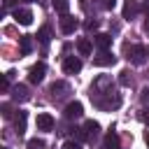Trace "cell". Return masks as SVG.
I'll use <instances>...</instances> for the list:
<instances>
[{
	"instance_id": "6da1fadb",
	"label": "cell",
	"mask_w": 149,
	"mask_h": 149,
	"mask_svg": "<svg viewBox=\"0 0 149 149\" xmlns=\"http://www.w3.org/2000/svg\"><path fill=\"white\" fill-rule=\"evenodd\" d=\"M128 58H130L135 65H142V63L147 61V49H144L142 44H133V47L128 49Z\"/></svg>"
},
{
	"instance_id": "7a4b0ae2",
	"label": "cell",
	"mask_w": 149,
	"mask_h": 149,
	"mask_svg": "<svg viewBox=\"0 0 149 149\" xmlns=\"http://www.w3.org/2000/svg\"><path fill=\"white\" fill-rule=\"evenodd\" d=\"M81 70V61L77 58V56H65V61H63V72L65 74H74V72H79Z\"/></svg>"
},
{
	"instance_id": "3957f363",
	"label": "cell",
	"mask_w": 149,
	"mask_h": 149,
	"mask_svg": "<svg viewBox=\"0 0 149 149\" xmlns=\"http://www.w3.org/2000/svg\"><path fill=\"white\" fill-rule=\"evenodd\" d=\"M44 72H47V65H44V63H35V65L30 68V74H28L30 84H40V81L44 79Z\"/></svg>"
},
{
	"instance_id": "277c9868",
	"label": "cell",
	"mask_w": 149,
	"mask_h": 149,
	"mask_svg": "<svg viewBox=\"0 0 149 149\" xmlns=\"http://www.w3.org/2000/svg\"><path fill=\"white\" fill-rule=\"evenodd\" d=\"M63 114H65V119H79V116L84 114V107H81V102H77V100H74V102H68Z\"/></svg>"
},
{
	"instance_id": "5b68a950",
	"label": "cell",
	"mask_w": 149,
	"mask_h": 149,
	"mask_svg": "<svg viewBox=\"0 0 149 149\" xmlns=\"http://www.w3.org/2000/svg\"><path fill=\"white\" fill-rule=\"evenodd\" d=\"M35 126H37V130H51L54 128V116L47 114V112H42V114H37Z\"/></svg>"
},
{
	"instance_id": "8992f818",
	"label": "cell",
	"mask_w": 149,
	"mask_h": 149,
	"mask_svg": "<svg viewBox=\"0 0 149 149\" xmlns=\"http://www.w3.org/2000/svg\"><path fill=\"white\" fill-rule=\"evenodd\" d=\"M77 26H79V21H77L74 16H70V14H65V16L61 19V30H63L65 35L74 33V30H77Z\"/></svg>"
},
{
	"instance_id": "52a82bcc",
	"label": "cell",
	"mask_w": 149,
	"mask_h": 149,
	"mask_svg": "<svg viewBox=\"0 0 149 149\" xmlns=\"http://www.w3.org/2000/svg\"><path fill=\"white\" fill-rule=\"evenodd\" d=\"M116 63V58L109 54V51H100L98 56H93V65H98V68H105V65H114Z\"/></svg>"
},
{
	"instance_id": "ba28073f",
	"label": "cell",
	"mask_w": 149,
	"mask_h": 149,
	"mask_svg": "<svg viewBox=\"0 0 149 149\" xmlns=\"http://www.w3.org/2000/svg\"><path fill=\"white\" fill-rule=\"evenodd\" d=\"M14 21L21 23V26H30L33 23V12L30 9H16L14 12Z\"/></svg>"
},
{
	"instance_id": "9c48e42d",
	"label": "cell",
	"mask_w": 149,
	"mask_h": 149,
	"mask_svg": "<svg viewBox=\"0 0 149 149\" xmlns=\"http://www.w3.org/2000/svg\"><path fill=\"white\" fill-rule=\"evenodd\" d=\"M93 40H95V47H98L100 51H107V49L112 47V35H107V33H98Z\"/></svg>"
},
{
	"instance_id": "30bf717a",
	"label": "cell",
	"mask_w": 149,
	"mask_h": 149,
	"mask_svg": "<svg viewBox=\"0 0 149 149\" xmlns=\"http://www.w3.org/2000/svg\"><path fill=\"white\" fill-rule=\"evenodd\" d=\"M84 133H86V137H88V140L98 137V135H100V123H98V121H93V119H88V121L84 123Z\"/></svg>"
},
{
	"instance_id": "8fae6325",
	"label": "cell",
	"mask_w": 149,
	"mask_h": 149,
	"mask_svg": "<svg viewBox=\"0 0 149 149\" xmlns=\"http://www.w3.org/2000/svg\"><path fill=\"white\" fill-rule=\"evenodd\" d=\"M12 98H14L16 102H26V100L30 98V93H28V88H26L23 84H16L14 91H12Z\"/></svg>"
},
{
	"instance_id": "7c38bea8",
	"label": "cell",
	"mask_w": 149,
	"mask_h": 149,
	"mask_svg": "<svg viewBox=\"0 0 149 149\" xmlns=\"http://www.w3.org/2000/svg\"><path fill=\"white\" fill-rule=\"evenodd\" d=\"M137 12H140V7H137V2H135V0H126V2H123V19H128V21H130Z\"/></svg>"
},
{
	"instance_id": "4fadbf2b",
	"label": "cell",
	"mask_w": 149,
	"mask_h": 149,
	"mask_svg": "<svg viewBox=\"0 0 149 149\" xmlns=\"http://www.w3.org/2000/svg\"><path fill=\"white\" fill-rule=\"evenodd\" d=\"M19 44H21V54L28 56L30 49H33V40H30V35H21V37H19Z\"/></svg>"
},
{
	"instance_id": "5bb4252c",
	"label": "cell",
	"mask_w": 149,
	"mask_h": 149,
	"mask_svg": "<svg viewBox=\"0 0 149 149\" xmlns=\"http://www.w3.org/2000/svg\"><path fill=\"white\" fill-rule=\"evenodd\" d=\"M14 126H16V133H19V135L26 133V112H19V114L14 116Z\"/></svg>"
},
{
	"instance_id": "9a60e30c",
	"label": "cell",
	"mask_w": 149,
	"mask_h": 149,
	"mask_svg": "<svg viewBox=\"0 0 149 149\" xmlns=\"http://www.w3.org/2000/svg\"><path fill=\"white\" fill-rule=\"evenodd\" d=\"M51 7L58 12V14H68V9H70V0H51Z\"/></svg>"
},
{
	"instance_id": "2e32d148",
	"label": "cell",
	"mask_w": 149,
	"mask_h": 149,
	"mask_svg": "<svg viewBox=\"0 0 149 149\" xmlns=\"http://www.w3.org/2000/svg\"><path fill=\"white\" fill-rule=\"evenodd\" d=\"M77 51H79L81 56H88V54H91V42H88L86 37H79V40H77Z\"/></svg>"
},
{
	"instance_id": "e0dca14e",
	"label": "cell",
	"mask_w": 149,
	"mask_h": 149,
	"mask_svg": "<svg viewBox=\"0 0 149 149\" xmlns=\"http://www.w3.org/2000/svg\"><path fill=\"white\" fill-rule=\"evenodd\" d=\"M105 149H119V135H116V133H107V137H105Z\"/></svg>"
},
{
	"instance_id": "ac0fdd59",
	"label": "cell",
	"mask_w": 149,
	"mask_h": 149,
	"mask_svg": "<svg viewBox=\"0 0 149 149\" xmlns=\"http://www.w3.org/2000/svg\"><path fill=\"white\" fill-rule=\"evenodd\" d=\"M49 91H51V95H54V98H56V95H63L61 91H68V84H63V81H56V84H51V88H49Z\"/></svg>"
},
{
	"instance_id": "d6986e66",
	"label": "cell",
	"mask_w": 149,
	"mask_h": 149,
	"mask_svg": "<svg viewBox=\"0 0 149 149\" xmlns=\"http://www.w3.org/2000/svg\"><path fill=\"white\" fill-rule=\"evenodd\" d=\"M37 37H40V42H42V44H49V28H47V26H42V28H40V33H37Z\"/></svg>"
},
{
	"instance_id": "ffe728a7",
	"label": "cell",
	"mask_w": 149,
	"mask_h": 149,
	"mask_svg": "<svg viewBox=\"0 0 149 149\" xmlns=\"http://www.w3.org/2000/svg\"><path fill=\"white\" fill-rule=\"evenodd\" d=\"M47 144H44V140H37V137H33V140H28V149H44Z\"/></svg>"
},
{
	"instance_id": "44dd1931",
	"label": "cell",
	"mask_w": 149,
	"mask_h": 149,
	"mask_svg": "<svg viewBox=\"0 0 149 149\" xmlns=\"http://www.w3.org/2000/svg\"><path fill=\"white\" fill-rule=\"evenodd\" d=\"M63 149H84L79 142H74V140H68L65 144H63Z\"/></svg>"
},
{
	"instance_id": "7402d4cb",
	"label": "cell",
	"mask_w": 149,
	"mask_h": 149,
	"mask_svg": "<svg viewBox=\"0 0 149 149\" xmlns=\"http://www.w3.org/2000/svg\"><path fill=\"white\" fill-rule=\"evenodd\" d=\"M0 109H2V116H5V119H9V116H12V107H9V102H2V107H0Z\"/></svg>"
},
{
	"instance_id": "603a6c76",
	"label": "cell",
	"mask_w": 149,
	"mask_h": 149,
	"mask_svg": "<svg viewBox=\"0 0 149 149\" xmlns=\"http://www.w3.org/2000/svg\"><path fill=\"white\" fill-rule=\"evenodd\" d=\"M9 88V79H7V74H2V79H0V91H7Z\"/></svg>"
},
{
	"instance_id": "cb8c5ba5",
	"label": "cell",
	"mask_w": 149,
	"mask_h": 149,
	"mask_svg": "<svg viewBox=\"0 0 149 149\" xmlns=\"http://www.w3.org/2000/svg\"><path fill=\"white\" fill-rule=\"evenodd\" d=\"M95 28H98V21H95V19L86 21V30H95Z\"/></svg>"
},
{
	"instance_id": "d4e9b609",
	"label": "cell",
	"mask_w": 149,
	"mask_h": 149,
	"mask_svg": "<svg viewBox=\"0 0 149 149\" xmlns=\"http://www.w3.org/2000/svg\"><path fill=\"white\" fill-rule=\"evenodd\" d=\"M114 5H116V0H102V7L105 9H114Z\"/></svg>"
},
{
	"instance_id": "484cf974",
	"label": "cell",
	"mask_w": 149,
	"mask_h": 149,
	"mask_svg": "<svg viewBox=\"0 0 149 149\" xmlns=\"http://www.w3.org/2000/svg\"><path fill=\"white\" fill-rule=\"evenodd\" d=\"M121 84H123V86H128V84H130V77H128V72H121Z\"/></svg>"
},
{
	"instance_id": "4316f807",
	"label": "cell",
	"mask_w": 149,
	"mask_h": 149,
	"mask_svg": "<svg viewBox=\"0 0 149 149\" xmlns=\"http://www.w3.org/2000/svg\"><path fill=\"white\" fill-rule=\"evenodd\" d=\"M140 119H142V121H144V123L149 126V109H142V114H140Z\"/></svg>"
},
{
	"instance_id": "83f0119b",
	"label": "cell",
	"mask_w": 149,
	"mask_h": 149,
	"mask_svg": "<svg viewBox=\"0 0 149 149\" xmlns=\"http://www.w3.org/2000/svg\"><path fill=\"white\" fill-rule=\"evenodd\" d=\"M142 100H144V102H149V88H144V91H142Z\"/></svg>"
},
{
	"instance_id": "f1b7e54d",
	"label": "cell",
	"mask_w": 149,
	"mask_h": 149,
	"mask_svg": "<svg viewBox=\"0 0 149 149\" xmlns=\"http://www.w3.org/2000/svg\"><path fill=\"white\" fill-rule=\"evenodd\" d=\"M2 2H5V7H12V5L16 2V0H2Z\"/></svg>"
},
{
	"instance_id": "f546056e",
	"label": "cell",
	"mask_w": 149,
	"mask_h": 149,
	"mask_svg": "<svg viewBox=\"0 0 149 149\" xmlns=\"http://www.w3.org/2000/svg\"><path fill=\"white\" fill-rule=\"evenodd\" d=\"M144 30H147V33H149V21H144Z\"/></svg>"
},
{
	"instance_id": "4dcf8cb0",
	"label": "cell",
	"mask_w": 149,
	"mask_h": 149,
	"mask_svg": "<svg viewBox=\"0 0 149 149\" xmlns=\"http://www.w3.org/2000/svg\"><path fill=\"white\" fill-rule=\"evenodd\" d=\"M144 9H147V12H149V0H144Z\"/></svg>"
},
{
	"instance_id": "1f68e13d",
	"label": "cell",
	"mask_w": 149,
	"mask_h": 149,
	"mask_svg": "<svg viewBox=\"0 0 149 149\" xmlns=\"http://www.w3.org/2000/svg\"><path fill=\"white\" fill-rule=\"evenodd\" d=\"M144 142H147V147H149V133H147V135H144Z\"/></svg>"
},
{
	"instance_id": "d6a6232c",
	"label": "cell",
	"mask_w": 149,
	"mask_h": 149,
	"mask_svg": "<svg viewBox=\"0 0 149 149\" xmlns=\"http://www.w3.org/2000/svg\"><path fill=\"white\" fill-rule=\"evenodd\" d=\"M26 2H30V0H26Z\"/></svg>"
}]
</instances>
